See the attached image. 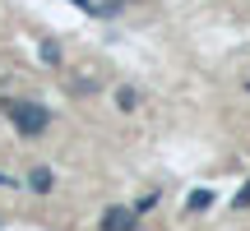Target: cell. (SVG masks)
Returning <instances> with one entry per match:
<instances>
[{
    "label": "cell",
    "mask_w": 250,
    "mask_h": 231,
    "mask_svg": "<svg viewBox=\"0 0 250 231\" xmlns=\"http://www.w3.org/2000/svg\"><path fill=\"white\" fill-rule=\"evenodd\" d=\"M186 208H190V213H204V208H213V190H195V194L186 199Z\"/></svg>",
    "instance_id": "cell-4"
},
{
    "label": "cell",
    "mask_w": 250,
    "mask_h": 231,
    "mask_svg": "<svg viewBox=\"0 0 250 231\" xmlns=\"http://www.w3.org/2000/svg\"><path fill=\"white\" fill-rule=\"evenodd\" d=\"M232 208H250V180H246L241 190H236V199H232Z\"/></svg>",
    "instance_id": "cell-7"
},
{
    "label": "cell",
    "mask_w": 250,
    "mask_h": 231,
    "mask_svg": "<svg viewBox=\"0 0 250 231\" xmlns=\"http://www.w3.org/2000/svg\"><path fill=\"white\" fill-rule=\"evenodd\" d=\"M5 116L14 120L19 134H28V139H33V134H42L46 125H51V111H46L42 102H5Z\"/></svg>",
    "instance_id": "cell-1"
},
{
    "label": "cell",
    "mask_w": 250,
    "mask_h": 231,
    "mask_svg": "<svg viewBox=\"0 0 250 231\" xmlns=\"http://www.w3.org/2000/svg\"><path fill=\"white\" fill-rule=\"evenodd\" d=\"M116 102H121V111H134V107H139V93H134V88H121Z\"/></svg>",
    "instance_id": "cell-5"
},
{
    "label": "cell",
    "mask_w": 250,
    "mask_h": 231,
    "mask_svg": "<svg viewBox=\"0 0 250 231\" xmlns=\"http://www.w3.org/2000/svg\"><path fill=\"white\" fill-rule=\"evenodd\" d=\"M42 60L46 65H61V46H56V42H42Z\"/></svg>",
    "instance_id": "cell-6"
},
{
    "label": "cell",
    "mask_w": 250,
    "mask_h": 231,
    "mask_svg": "<svg viewBox=\"0 0 250 231\" xmlns=\"http://www.w3.org/2000/svg\"><path fill=\"white\" fill-rule=\"evenodd\" d=\"M51 185H56V176H51L46 167H33V171H28V190H37V194H46Z\"/></svg>",
    "instance_id": "cell-3"
},
{
    "label": "cell",
    "mask_w": 250,
    "mask_h": 231,
    "mask_svg": "<svg viewBox=\"0 0 250 231\" xmlns=\"http://www.w3.org/2000/svg\"><path fill=\"white\" fill-rule=\"evenodd\" d=\"M139 227V213L134 208H107L102 213V231H134Z\"/></svg>",
    "instance_id": "cell-2"
},
{
    "label": "cell",
    "mask_w": 250,
    "mask_h": 231,
    "mask_svg": "<svg viewBox=\"0 0 250 231\" xmlns=\"http://www.w3.org/2000/svg\"><path fill=\"white\" fill-rule=\"evenodd\" d=\"M0 185H5V176H0Z\"/></svg>",
    "instance_id": "cell-8"
}]
</instances>
